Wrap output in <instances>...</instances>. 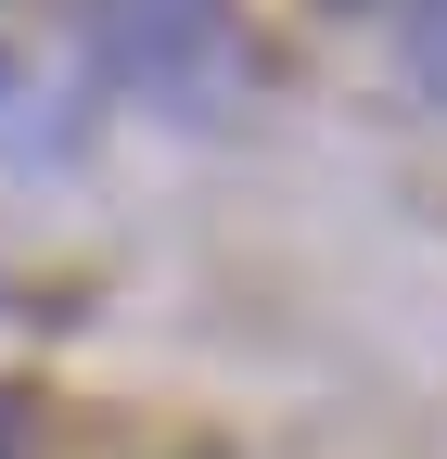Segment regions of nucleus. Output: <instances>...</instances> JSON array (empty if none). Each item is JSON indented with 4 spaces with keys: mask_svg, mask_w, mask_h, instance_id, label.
Returning <instances> with one entry per match:
<instances>
[{
    "mask_svg": "<svg viewBox=\"0 0 447 459\" xmlns=\"http://www.w3.org/2000/svg\"><path fill=\"white\" fill-rule=\"evenodd\" d=\"M231 26H217V0H90V65L102 77H141V90H192Z\"/></svg>",
    "mask_w": 447,
    "mask_h": 459,
    "instance_id": "nucleus-1",
    "label": "nucleus"
},
{
    "mask_svg": "<svg viewBox=\"0 0 447 459\" xmlns=\"http://www.w3.org/2000/svg\"><path fill=\"white\" fill-rule=\"evenodd\" d=\"M409 77L447 102V0H409Z\"/></svg>",
    "mask_w": 447,
    "mask_h": 459,
    "instance_id": "nucleus-2",
    "label": "nucleus"
},
{
    "mask_svg": "<svg viewBox=\"0 0 447 459\" xmlns=\"http://www.w3.org/2000/svg\"><path fill=\"white\" fill-rule=\"evenodd\" d=\"M26 421H39V409H26L13 383H0V459H26Z\"/></svg>",
    "mask_w": 447,
    "mask_h": 459,
    "instance_id": "nucleus-3",
    "label": "nucleus"
}]
</instances>
